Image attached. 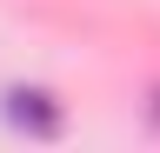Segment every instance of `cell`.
I'll list each match as a JSON object with an SVG mask.
<instances>
[{
  "label": "cell",
  "instance_id": "cell-1",
  "mask_svg": "<svg viewBox=\"0 0 160 153\" xmlns=\"http://www.w3.org/2000/svg\"><path fill=\"white\" fill-rule=\"evenodd\" d=\"M7 100H13L7 113H13V120H20V127H40V133H47V127H53V113H47V107H40V100H47V93H7Z\"/></svg>",
  "mask_w": 160,
  "mask_h": 153
}]
</instances>
